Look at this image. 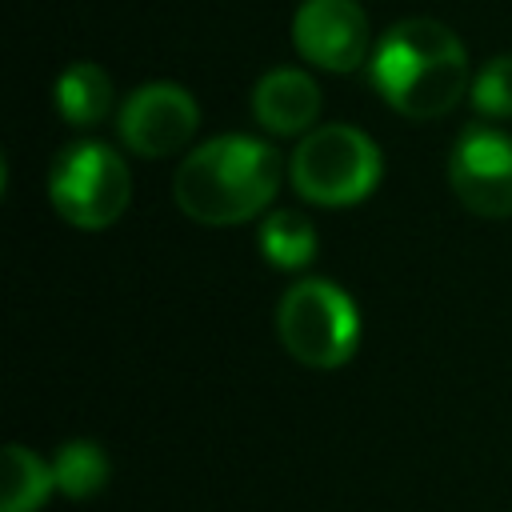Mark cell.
<instances>
[{
	"mask_svg": "<svg viewBox=\"0 0 512 512\" xmlns=\"http://www.w3.org/2000/svg\"><path fill=\"white\" fill-rule=\"evenodd\" d=\"M372 84L400 116L436 120L452 112L472 88L468 52L448 24L432 16H408L392 24L372 48Z\"/></svg>",
	"mask_w": 512,
	"mask_h": 512,
	"instance_id": "6da1fadb",
	"label": "cell"
},
{
	"mask_svg": "<svg viewBox=\"0 0 512 512\" xmlns=\"http://www.w3.org/2000/svg\"><path fill=\"white\" fill-rule=\"evenodd\" d=\"M280 152L256 136H216L180 164L176 204L196 224H244L264 212L280 188Z\"/></svg>",
	"mask_w": 512,
	"mask_h": 512,
	"instance_id": "7a4b0ae2",
	"label": "cell"
},
{
	"mask_svg": "<svg viewBox=\"0 0 512 512\" xmlns=\"http://www.w3.org/2000/svg\"><path fill=\"white\" fill-rule=\"evenodd\" d=\"M376 144L352 124H324L308 132L292 152V188L320 208L360 204L380 180Z\"/></svg>",
	"mask_w": 512,
	"mask_h": 512,
	"instance_id": "3957f363",
	"label": "cell"
},
{
	"mask_svg": "<svg viewBox=\"0 0 512 512\" xmlns=\"http://www.w3.org/2000/svg\"><path fill=\"white\" fill-rule=\"evenodd\" d=\"M276 332L292 360L308 368H340L360 344V312L332 280H304L276 304Z\"/></svg>",
	"mask_w": 512,
	"mask_h": 512,
	"instance_id": "277c9868",
	"label": "cell"
},
{
	"mask_svg": "<svg viewBox=\"0 0 512 512\" xmlns=\"http://www.w3.org/2000/svg\"><path fill=\"white\" fill-rule=\"evenodd\" d=\"M48 196L52 208L84 232H100L120 220V212L132 200V176L124 160L96 140H76L68 144L52 172H48Z\"/></svg>",
	"mask_w": 512,
	"mask_h": 512,
	"instance_id": "5b68a950",
	"label": "cell"
},
{
	"mask_svg": "<svg viewBox=\"0 0 512 512\" xmlns=\"http://www.w3.org/2000/svg\"><path fill=\"white\" fill-rule=\"evenodd\" d=\"M448 180L468 212L512 216V140L496 128H464L448 156Z\"/></svg>",
	"mask_w": 512,
	"mask_h": 512,
	"instance_id": "8992f818",
	"label": "cell"
},
{
	"mask_svg": "<svg viewBox=\"0 0 512 512\" xmlns=\"http://www.w3.org/2000/svg\"><path fill=\"white\" fill-rule=\"evenodd\" d=\"M196 124H200L196 100L168 80L136 88L120 108V140L144 160L180 152L192 140Z\"/></svg>",
	"mask_w": 512,
	"mask_h": 512,
	"instance_id": "52a82bcc",
	"label": "cell"
},
{
	"mask_svg": "<svg viewBox=\"0 0 512 512\" xmlns=\"http://www.w3.org/2000/svg\"><path fill=\"white\" fill-rule=\"evenodd\" d=\"M292 44L324 72H352L368 56V16L356 0H304L292 20Z\"/></svg>",
	"mask_w": 512,
	"mask_h": 512,
	"instance_id": "ba28073f",
	"label": "cell"
},
{
	"mask_svg": "<svg viewBox=\"0 0 512 512\" xmlns=\"http://www.w3.org/2000/svg\"><path fill=\"white\" fill-rule=\"evenodd\" d=\"M252 116L276 136H296V132L316 124L320 88L300 68H272L252 88Z\"/></svg>",
	"mask_w": 512,
	"mask_h": 512,
	"instance_id": "9c48e42d",
	"label": "cell"
},
{
	"mask_svg": "<svg viewBox=\"0 0 512 512\" xmlns=\"http://www.w3.org/2000/svg\"><path fill=\"white\" fill-rule=\"evenodd\" d=\"M56 112L68 124H96L112 108V80L96 64H72L56 76Z\"/></svg>",
	"mask_w": 512,
	"mask_h": 512,
	"instance_id": "30bf717a",
	"label": "cell"
},
{
	"mask_svg": "<svg viewBox=\"0 0 512 512\" xmlns=\"http://www.w3.org/2000/svg\"><path fill=\"white\" fill-rule=\"evenodd\" d=\"M52 476H56V488L64 496L88 500L108 484L112 464H108V456H104V448L96 440H68L52 456Z\"/></svg>",
	"mask_w": 512,
	"mask_h": 512,
	"instance_id": "8fae6325",
	"label": "cell"
},
{
	"mask_svg": "<svg viewBox=\"0 0 512 512\" xmlns=\"http://www.w3.org/2000/svg\"><path fill=\"white\" fill-rule=\"evenodd\" d=\"M56 488L52 464L32 456L24 444L4 448V512H36Z\"/></svg>",
	"mask_w": 512,
	"mask_h": 512,
	"instance_id": "7c38bea8",
	"label": "cell"
},
{
	"mask_svg": "<svg viewBox=\"0 0 512 512\" xmlns=\"http://www.w3.org/2000/svg\"><path fill=\"white\" fill-rule=\"evenodd\" d=\"M260 252L268 256L272 268L296 272V268L312 264L316 228H312L308 216H300V212H272V216L260 224Z\"/></svg>",
	"mask_w": 512,
	"mask_h": 512,
	"instance_id": "4fadbf2b",
	"label": "cell"
},
{
	"mask_svg": "<svg viewBox=\"0 0 512 512\" xmlns=\"http://www.w3.org/2000/svg\"><path fill=\"white\" fill-rule=\"evenodd\" d=\"M472 108L488 120H512V56H496L480 68V76L468 88Z\"/></svg>",
	"mask_w": 512,
	"mask_h": 512,
	"instance_id": "5bb4252c",
	"label": "cell"
}]
</instances>
